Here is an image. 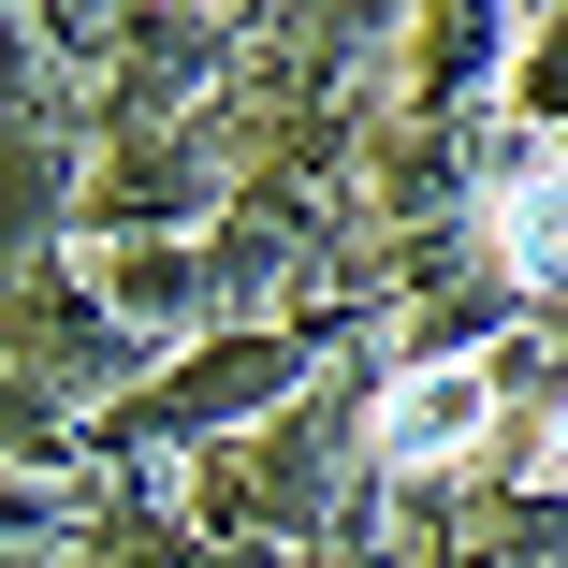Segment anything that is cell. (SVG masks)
<instances>
[{"instance_id": "cell-2", "label": "cell", "mask_w": 568, "mask_h": 568, "mask_svg": "<svg viewBox=\"0 0 568 568\" xmlns=\"http://www.w3.org/2000/svg\"><path fill=\"white\" fill-rule=\"evenodd\" d=\"M496 263H510L525 292H568V161H554V146H525V161L496 175Z\"/></svg>"}, {"instance_id": "cell-1", "label": "cell", "mask_w": 568, "mask_h": 568, "mask_svg": "<svg viewBox=\"0 0 568 568\" xmlns=\"http://www.w3.org/2000/svg\"><path fill=\"white\" fill-rule=\"evenodd\" d=\"M481 437H496V365H467V351H437L379 394V467H452Z\"/></svg>"}, {"instance_id": "cell-3", "label": "cell", "mask_w": 568, "mask_h": 568, "mask_svg": "<svg viewBox=\"0 0 568 568\" xmlns=\"http://www.w3.org/2000/svg\"><path fill=\"white\" fill-rule=\"evenodd\" d=\"M525 481H539V496H568V408L539 423V452H525Z\"/></svg>"}]
</instances>
